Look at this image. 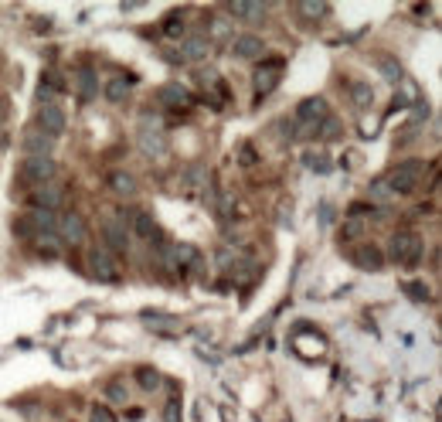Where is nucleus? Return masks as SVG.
<instances>
[{
  "mask_svg": "<svg viewBox=\"0 0 442 422\" xmlns=\"http://www.w3.org/2000/svg\"><path fill=\"white\" fill-rule=\"evenodd\" d=\"M58 238L68 242V245H82V242L89 238V221H85V214H78V211L58 214Z\"/></svg>",
  "mask_w": 442,
  "mask_h": 422,
  "instance_id": "11",
  "label": "nucleus"
},
{
  "mask_svg": "<svg viewBox=\"0 0 442 422\" xmlns=\"http://www.w3.org/2000/svg\"><path fill=\"white\" fill-rule=\"evenodd\" d=\"M238 157H242V167H252V163H256V150H252V147H242Z\"/></svg>",
  "mask_w": 442,
  "mask_h": 422,
  "instance_id": "37",
  "label": "nucleus"
},
{
  "mask_svg": "<svg viewBox=\"0 0 442 422\" xmlns=\"http://www.w3.org/2000/svg\"><path fill=\"white\" fill-rule=\"evenodd\" d=\"M405 293H412V300H415V303H429V300H432V290H429L425 283H415V279H412V283H405Z\"/></svg>",
  "mask_w": 442,
  "mask_h": 422,
  "instance_id": "33",
  "label": "nucleus"
},
{
  "mask_svg": "<svg viewBox=\"0 0 442 422\" xmlns=\"http://www.w3.org/2000/svg\"><path fill=\"white\" fill-rule=\"evenodd\" d=\"M133 374H136V385H140V392H156V388L163 385L160 371L150 368V365H140V368L133 371Z\"/></svg>",
  "mask_w": 442,
  "mask_h": 422,
  "instance_id": "25",
  "label": "nucleus"
},
{
  "mask_svg": "<svg viewBox=\"0 0 442 422\" xmlns=\"http://www.w3.org/2000/svg\"><path fill=\"white\" fill-rule=\"evenodd\" d=\"M351 259L354 265H361V269H371V272H381L385 269V249L378 245V242H358V249L351 252Z\"/></svg>",
  "mask_w": 442,
  "mask_h": 422,
  "instance_id": "15",
  "label": "nucleus"
},
{
  "mask_svg": "<svg viewBox=\"0 0 442 422\" xmlns=\"http://www.w3.org/2000/svg\"><path fill=\"white\" fill-rule=\"evenodd\" d=\"M65 89H68V85H65V79H61L58 72H45V75H41V85H38V99H41V106H52Z\"/></svg>",
  "mask_w": 442,
  "mask_h": 422,
  "instance_id": "20",
  "label": "nucleus"
},
{
  "mask_svg": "<svg viewBox=\"0 0 442 422\" xmlns=\"http://www.w3.org/2000/svg\"><path fill=\"white\" fill-rule=\"evenodd\" d=\"M136 147L150 160H163L170 154V140H167V133L160 130V126H140L136 130Z\"/></svg>",
  "mask_w": 442,
  "mask_h": 422,
  "instance_id": "9",
  "label": "nucleus"
},
{
  "mask_svg": "<svg viewBox=\"0 0 442 422\" xmlns=\"http://www.w3.org/2000/svg\"><path fill=\"white\" fill-rule=\"evenodd\" d=\"M130 85H136V79H126V75H123V79H109L103 85V96H105V103H112V106H123L126 103V96H130Z\"/></svg>",
  "mask_w": 442,
  "mask_h": 422,
  "instance_id": "22",
  "label": "nucleus"
},
{
  "mask_svg": "<svg viewBox=\"0 0 442 422\" xmlns=\"http://www.w3.org/2000/svg\"><path fill=\"white\" fill-rule=\"evenodd\" d=\"M89 422H116V412L105 405V402H92V412H89Z\"/></svg>",
  "mask_w": 442,
  "mask_h": 422,
  "instance_id": "32",
  "label": "nucleus"
},
{
  "mask_svg": "<svg viewBox=\"0 0 442 422\" xmlns=\"http://www.w3.org/2000/svg\"><path fill=\"white\" fill-rule=\"evenodd\" d=\"M99 232H103V249L105 252H112V256H126L133 245L130 238V228L119 221V218H103V225H99Z\"/></svg>",
  "mask_w": 442,
  "mask_h": 422,
  "instance_id": "6",
  "label": "nucleus"
},
{
  "mask_svg": "<svg viewBox=\"0 0 442 422\" xmlns=\"http://www.w3.org/2000/svg\"><path fill=\"white\" fill-rule=\"evenodd\" d=\"M422 177H425V160L408 157V160H398V163L388 170V177H381V181L388 184L391 198H408V194L418 191Z\"/></svg>",
  "mask_w": 442,
  "mask_h": 422,
  "instance_id": "1",
  "label": "nucleus"
},
{
  "mask_svg": "<svg viewBox=\"0 0 442 422\" xmlns=\"http://www.w3.org/2000/svg\"><path fill=\"white\" fill-rule=\"evenodd\" d=\"M54 177H58V160L54 157H24L14 181H21L27 191H34V187L52 184Z\"/></svg>",
  "mask_w": 442,
  "mask_h": 422,
  "instance_id": "3",
  "label": "nucleus"
},
{
  "mask_svg": "<svg viewBox=\"0 0 442 422\" xmlns=\"http://www.w3.org/2000/svg\"><path fill=\"white\" fill-rule=\"evenodd\" d=\"M425 256V238L412 232V228H398L395 235L388 238V249H385V259L405 265V269H415Z\"/></svg>",
  "mask_w": 442,
  "mask_h": 422,
  "instance_id": "2",
  "label": "nucleus"
},
{
  "mask_svg": "<svg viewBox=\"0 0 442 422\" xmlns=\"http://www.w3.org/2000/svg\"><path fill=\"white\" fill-rule=\"evenodd\" d=\"M34 126L41 133H48L52 140H58L61 133H65V126H68V119H65V112L58 109V106H38V116H34Z\"/></svg>",
  "mask_w": 442,
  "mask_h": 422,
  "instance_id": "12",
  "label": "nucleus"
},
{
  "mask_svg": "<svg viewBox=\"0 0 442 422\" xmlns=\"http://www.w3.org/2000/svg\"><path fill=\"white\" fill-rule=\"evenodd\" d=\"M105 184H109V191H112L116 198H133V194H136V177L126 174V170H112V174L105 177Z\"/></svg>",
  "mask_w": 442,
  "mask_h": 422,
  "instance_id": "23",
  "label": "nucleus"
},
{
  "mask_svg": "<svg viewBox=\"0 0 442 422\" xmlns=\"http://www.w3.org/2000/svg\"><path fill=\"white\" fill-rule=\"evenodd\" d=\"M119 221L130 228V238L136 242H147V245H154V238H160V225H156V218L150 211H130V214H119Z\"/></svg>",
  "mask_w": 442,
  "mask_h": 422,
  "instance_id": "7",
  "label": "nucleus"
},
{
  "mask_svg": "<svg viewBox=\"0 0 442 422\" xmlns=\"http://www.w3.org/2000/svg\"><path fill=\"white\" fill-rule=\"evenodd\" d=\"M154 103L163 109H191L194 106V92L181 85V82H163L154 89Z\"/></svg>",
  "mask_w": 442,
  "mask_h": 422,
  "instance_id": "8",
  "label": "nucleus"
},
{
  "mask_svg": "<svg viewBox=\"0 0 442 422\" xmlns=\"http://www.w3.org/2000/svg\"><path fill=\"white\" fill-rule=\"evenodd\" d=\"M300 10H303L307 17H323L330 7H327V3H300Z\"/></svg>",
  "mask_w": 442,
  "mask_h": 422,
  "instance_id": "36",
  "label": "nucleus"
},
{
  "mask_svg": "<svg viewBox=\"0 0 442 422\" xmlns=\"http://www.w3.org/2000/svg\"><path fill=\"white\" fill-rule=\"evenodd\" d=\"M279 75H283V58H265L259 68H256V92L259 96H269L279 85Z\"/></svg>",
  "mask_w": 442,
  "mask_h": 422,
  "instance_id": "16",
  "label": "nucleus"
},
{
  "mask_svg": "<svg viewBox=\"0 0 442 422\" xmlns=\"http://www.w3.org/2000/svg\"><path fill=\"white\" fill-rule=\"evenodd\" d=\"M10 232H14L17 242H38V238H41V228H38V221H34V214H31V211H27V214H14Z\"/></svg>",
  "mask_w": 442,
  "mask_h": 422,
  "instance_id": "21",
  "label": "nucleus"
},
{
  "mask_svg": "<svg viewBox=\"0 0 442 422\" xmlns=\"http://www.w3.org/2000/svg\"><path fill=\"white\" fill-rule=\"evenodd\" d=\"M367 198H371V205H374V208L388 205V201H391L388 184H385V181H371V184H367Z\"/></svg>",
  "mask_w": 442,
  "mask_h": 422,
  "instance_id": "29",
  "label": "nucleus"
},
{
  "mask_svg": "<svg viewBox=\"0 0 442 422\" xmlns=\"http://www.w3.org/2000/svg\"><path fill=\"white\" fill-rule=\"evenodd\" d=\"M327 116H330V109H327V99H323V96L303 99V103L296 106V126H300V136L320 133V123H323Z\"/></svg>",
  "mask_w": 442,
  "mask_h": 422,
  "instance_id": "4",
  "label": "nucleus"
},
{
  "mask_svg": "<svg viewBox=\"0 0 442 422\" xmlns=\"http://www.w3.org/2000/svg\"><path fill=\"white\" fill-rule=\"evenodd\" d=\"M320 136H323V140H340V136H344V123L334 119V116H327V119L320 123Z\"/></svg>",
  "mask_w": 442,
  "mask_h": 422,
  "instance_id": "30",
  "label": "nucleus"
},
{
  "mask_svg": "<svg viewBox=\"0 0 442 422\" xmlns=\"http://www.w3.org/2000/svg\"><path fill=\"white\" fill-rule=\"evenodd\" d=\"M228 14H232L235 21H242V24H262V21H265V14H269V7H265V3L238 0V3H228Z\"/></svg>",
  "mask_w": 442,
  "mask_h": 422,
  "instance_id": "18",
  "label": "nucleus"
},
{
  "mask_svg": "<svg viewBox=\"0 0 442 422\" xmlns=\"http://www.w3.org/2000/svg\"><path fill=\"white\" fill-rule=\"evenodd\" d=\"M364 242V221H358V218H347L344 225H340V242Z\"/></svg>",
  "mask_w": 442,
  "mask_h": 422,
  "instance_id": "28",
  "label": "nucleus"
},
{
  "mask_svg": "<svg viewBox=\"0 0 442 422\" xmlns=\"http://www.w3.org/2000/svg\"><path fill=\"white\" fill-rule=\"evenodd\" d=\"M21 154H24V157H52L54 140L48 133H41L38 126H31V130H24V136H21Z\"/></svg>",
  "mask_w": 442,
  "mask_h": 422,
  "instance_id": "14",
  "label": "nucleus"
},
{
  "mask_svg": "<svg viewBox=\"0 0 442 422\" xmlns=\"http://www.w3.org/2000/svg\"><path fill=\"white\" fill-rule=\"evenodd\" d=\"M72 85H75V92H78L82 103H92V99L99 96V75H96L92 65H82V68L75 72V79H72Z\"/></svg>",
  "mask_w": 442,
  "mask_h": 422,
  "instance_id": "17",
  "label": "nucleus"
},
{
  "mask_svg": "<svg viewBox=\"0 0 442 422\" xmlns=\"http://www.w3.org/2000/svg\"><path fill=\"white\" fill-rule=\"evenodd\" d=\"M347 89H351V99H354L358 109H371V106H374V89H371V82L354 79Z\"/></svg>",
  "mask_w": 442,
  "mask_h": 422,
  "instance_id": "24",
  "label": "nucleus"
},
{
  "mask_svg": "<svg viewBox=\"0 0 442 422\" xmlns=\"http://www.w3.org/2000/svg\"><path fill=\"white\" fill-rule=\"evenodd\" d=\"M211 54V38H205V34H191V38H184L181 45V58L177 61H201V58H208Z\"/></svg>",
  "mask_w": 442,
  "mask_h": 422,
  "instance_id": "19",
  "label": "nucleus"
},
{
  "mask_svg": "<svg viewBox=\"0 0 442 422\" xmlns=\"http://www.w3.org/2000/svg\"><path fill=\"white\" fill-rule=\"evenodd\" d=\"M163 422H181V402H177V398H170V402H167V409H163Z\"/></svg>",
  "mask_w": 442,
  "mask_h": 422,
  "instance_id": "35",
  "label": "nucleus"
},
{
  "mask_svg": "<svg viewBox=\"0 0 442 422\" xmlns=\"http://www.w3.org/2000/svg\"><path fill=\"white\" fill-rule=\"evenodd\" d=\"M228 48H232L235 58H242V61H252V58H262V54H265V41H262L259 34H249V31H242V34H232Z\"/></svg>",
  "mask_w": 442,
  "mask_h": 422,
  "instance_id": "13",
  "label": "nucleus"
},
{
  "mask_svg": "<svg viewBox=\"0 0 442 422\" xmlns=\"http://www.w3.org/2000/svg\"><path fill=\"white\" fill-rule=\"evenodd\" d=\"M105 398H109L112 405H130V385H126L123 378L105 381Z\"/></svg>",
  "mask_w": 442,
  "mask_h": 422,
  "instance_id": "26",
  "label": "nucleus"
},
{
  "mask_svg": "<svg viewBox=\"0 0 442 422\" xmlns=\"http://www.w3.org/2000/svg\"><path fill=\"white\" fill-rule=\"evenodd\" d=\"M85 265H89V272H92L99 283H119V279H123V272H119V263H116V256H112V252H105L103 245H92V249H89V256H85Z\"/></svg>",
  "mask_w": 442,
  "mask_h": 422,
  "instance_id": "5",
  "label": "nucleus"
},
{
  "mask_svg": "<svg viewBox=\"0 0 442 422\" xmlns=\"http://www.w3.org/2000/svg\"><path fill=\"white\" fill-rule=\"evenodd\" d=\"M27 205L34 211H61V205H65V184H58V181H52V184L45 187H34V191H27Z\"/></svg>",
  "mask_w": 442,
  "mask_h": 422,
  "instance_id": "10",
  "label": "nucleus"
},
{
  "mask_svg": "<svg viewBox=\"0 0 442 422\" xmlns=\"http://www.w3.org/2000/svg\"><path fill=\"white\" fill-rule=\"evenodd\" d=\"M160 31H163L167 38H184V34H187V24H184V10H174V14H167Z\"/></svg>",
  "mask_w": 442,
  "mask_h": 422,
  "instance_id": "27",
  "label": "nucleus"
},
{
  "mask_svg": "<svg viewBox=\"0 0 442 422\" xmlns=\"http://www.w3.org/2000/svg\"><path fill=\"white\" fill-rule=\"evenodd\" d=\"M378 68L385 72V79H388V82H398V79H402V65H398L395 58H388V54H381V58H378Z\"/></svg>",
  "mask_w": 442,
  "mask_h": 422,
  "instance_id": "31",
  "label": "nucleus"
},
{
  "mask_svg": "<svg viewBox=\"0 0 442 422\" xmlns=\"http://www.w3.org/2000/svg\"><path fill=\"white\" fill-rule=\"evenodd\" d=\"M307 167H310V170H316V174H327V170H330V163H327V154H307Z\"/></svg>",
  "mask_w": 442,
  "mask_h": 422,
  "instance_id": "34",
  "label": "nucleus"
},
{
  "mask_svg": "<svg viewBox=\"0 0 442 422\" xmlns=\"http://www.w3.org/2000/svg\"><path fill=\"white\" fill-rule=\"evenodd\" d=\"M3 119H7V106H3V99H0V126H3Z\"/></svg>",
  "mask_w": 442,
  "mask_h": 422,
  "instance_id": "38",
  "label": "nucleus"
}]
</instances>
